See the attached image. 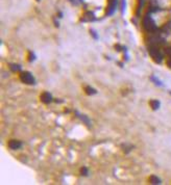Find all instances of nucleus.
<instances>
[{
	"label": "nucleus",
	"instance_id": "nucleus-1",
	"mask_svg": "<svg viewBox=\"0 0 171 185\" xmlns=\"http://www.w3.org/2000/svg\"><path fill=\"white\" fill-rule=\"evenodd\" d=\"M149 54H150V56H151V58L155 60V63H161L162 59H163L162 53H161L160 50L157 49L155 46H151L149 48Z\"/></svg>",
	"mask_w": 171,
	"mask_h": 185
},
{
	"label": "nucleus",
	"instance_id": "nucleus-2",
	"mask_svg": "<svg viewBox=\"0 0 171 185\" xmlns=\"http://www.w3.org/2000/svg\"><path fill=\"white\" fill-rule=\"evenodd\" d=\"M143 26H144V28H145L147 31H149V32L155 31V30L157 29V26H155V22H153V20H152L150 17H145V18H144Z\"/></svg>",
	"mask_w": 171,
	"mask_h": 185
},
{
	"label": "nucleus",
	"instance_id": "nucleus-3",
	"mask_svg": "<svg viewBox=\"0 0 171 185\" xmlns=\"http://www.w3.org/2000/svg\"><path fill=\"white\" fill-rule=\"evenodd\" d=\"M20 79H21L24 83H26V84H33V82H35L33 77L31 76V74L28 73V72H23V73H21Z\"/></svg>",
	"mask_w": 171,
	"mask_h": 185
},
{
	"label": "nucleus",
	"instance_id": "nucleus-4",
	"mask_svg": "<svg viewBox=\"0 0 171 185\" xmlns=\"http://www.w3.org/2000/svg\"><path fill=\"white\" fill-rule=\"evenodd\" d=\"M7 146L10 149L16 150V149H19V148L21 147V142H20L19 140H16V139H12V140L8 142Z\"/></svg>",
	"mask_w": 171,
	"mask_h": 185
},
{
	"label": "nucleus",
	"instance_id": "nucleus-5",
	"mask_svg": "<svg viewBox=\"0 0 171 185\" xmlns=\"http://www.w3.org/2000/svg\"><path fill=\"white\" fill-rule=\"evenodd\" d=\"M115 7H116V0H108V14H112L114 11Z\"/></svg>",
	"mask_w": 171,
	"mask_h": 185
},
{
	"label": "nucleus",
	"instance_id": "nucleus-6",
	"mask_svg": "<svg viewBox=\"0 0 171 185\" xmlns=\"http://www.w3.org/2000/svg\"><path fill=\"white\" fill-rule=\"evenodd\" d=\"M51 100H52V97L49 92H45L41 95V101L43 102V103L47 104V103H49V102H51Z\"/></svg>",
	"mask_w": 171,
	"mask_h": 185
},
{
	"label": "nucleus",
	"instance_id": "nucleus-7",
	"mask_svg": "<svg viewBox=\"0 0 171 185\" xmlns=\"http://www.w3.org/2000/svg\"><path fill=\"white\" fill-rule=\"evenodd\" d=\"M149 104H150V106L152 107V109H155V110L160 107V102H159V101H157V100H151L149 102Z\"/></svg>",
	"mask_w": 171,
	"mask_h": 185
},
{
	"label": "nucleus",
	"instance_id": "nucleus-8",
	"mask_svg": "<svg viewBox=\"0 0 171 185\" xmlns=\"http://www.w3.org/2000/svg\"><path fill=\"white\" fill-rule=\"evenodd\" d=\"M93 19H94V17H93L92 13H86V14L82 16V20H84V21H90V20H93Z\"/></svg>",
	"mask_w": 171,
	"mask_h": 185
},
{
	"label": "nucleus",
	"instance_id": "nucleus-9",
	"mask_svg": "<svg viewBox=\"0 0 171 185\" xmlns=\"http://www.w3.org/2000/svg\"><path fill=\"white\" fill-rule=\"evenodd\" d=\"M149 181H150V183H152V184H160L161 183V180L159 179L157 176H151V177L149 178Z\"/></svg>",
	"mask_w": 171,
	"mask_h": 185
},
{
	"label": "nucleus",
	"instance_id": "nucleus-10",
	"mask_svg": "<svg viewBox=\"0 0 171 185\" xmlns=\"http://www.w3.org/2000/svg\"><path fill=\"white\" fill-rule=\"evenodd\" d=\"M84 90H86V92H87L88 95H93V94H95L96 92L94 88H92V87H90V86H87Z\"/></svg>",
	"mask_w": 171,
	"mask_h": 185
},
{
	"label": "nucleus",
	"instance_id": "nucleus-11",
	"mask_svg": "<svg viewBox=\"0 0 171 185\" xmlns=\"http://www.w3.org/2000/svg\"><path fill=\"white\" fill-rule=\"evenodd\" d=\"M11 69L13 70V71H19V70H20V65H11Z\"/></svg>",
	"mask_w": 171,
	"mask_h": 185
},
{
	"label": "nucleus",
	"instance_id": "nucleus-12",
	"mask_svg": "<svg viewBox=\"0 0 171 185\" xmlns=\"http://www.w3.org/2000/svg\"><path fill=\"white\" fill-rule=\"evenodd\" d=\"M167 65H168L169 68H170V69H171V56H170V57H169V59H168V60H167Z\"/></svg>",
	"mask_w": 171,
	"mask_h": 185
},
{
	"label": "nucleus",
	"instance_id": "nucleus-13",
	"mask_svg": "<svg viewBox=\"0 0 171 185\" xmlns=\"http://www.w3.org/2000/svg\"><path fill=\"white\" fill-rule=\"evenodd\" d=\"M166 53H167L169 56H171V47H170V48H167V50H166Z\"/></svg>",
	"mask_w": 171,
	"mask_h": 185
},
{
	"label": "nucleus",
	"instance_id": "nucleus-14",
	"mask_svg": "<svg viewBox=\"0 0 171 185\" xmlns=\"http://www.w3.org/2000/svg\"><path fill=\"white\" fill-rule=\"evenodd\" d=\"M82 173H84L82 175H87V169L86 167H84V169H82Z\"/></svg>",
	"mask_w": 171,
	"mask_h": 185
}]
</instances>
